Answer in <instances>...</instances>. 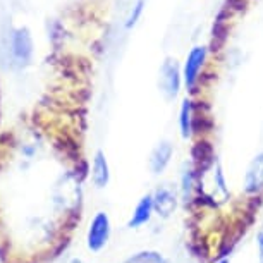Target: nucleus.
<instances>
[{
	"label": "nucleus",
	"mask_w": 263,
	"mask_h": 263,
	"mask_svg": "<svg viewBox=\"0 0 263 263\" xmlns=\"http://www.w3.org/2000/svg\"><path fill=\"white\" fill-rule=\"evenodd\" d=\"M198 181H200V187L210 196L213 201L224 203L229 198V187H227V181L224 176V168H222L220 162L213 160L210 165L203 168V172H198Z\"/></svg>",
	"instance_id": "obj_1"
},
{
	"label": "nucleus",
	"mask_w": 263,
	"mask_h": 263,
	"mask_svg": "<svg viewBox=\"0 0 263 263\" xmlns=\"http://www.w3.org/2000/svg\"><path fill=\"white\" fill-rule=\"evenodd\" d=\"M182 69L176 59H165L158 69V91L167 102H174L182 88Z\"/></svg>",
	"instance_id": "obj_2"
},
{
	"label": "nucleus",
	"mask_w": 263,
	"mask_h": 263,
	"mask_svg": "<svg viewBox=\"0 0 263 263\" xmlns=\"http://www.w3.org/2000/svg\"><path fill=\"white\" fill-rule=\"evenodd\" d=\"M208 59V48L205 45H195L187 52L182 64V83L187 91H195L198 81H200L201 71Z\"/></svg>",
	"instance_id": "obj_3"
},
{
	"label": "nucleus",
	"mask_w": 263,
	"mask_h": 263,
	"mask_svg": "<svg viewBox=\"0 0 263 263\" xmlns=\"http://www.w3.org/2000/svg\"><path fill=\"white\" fill-rule=\"evenodd\" d=\"M108 237H110V218L105 212H98L91 218L90 227L86 234V245L90 251H102L107 246Z\"/></svg>",
	"instance_id": "obj_4"
},
{
	"label": "nucleus",
	"mask_w": 263,
	"mask_h": 263,
	"mask_svg": "<svg viewBox=\"0 0 263 263\" xmlns=\"http://www.w3.org/2000/svg\"><path fill=\"white\" fill-rule=\"evenodd\" d=\"M153 196V210L160 218H168L176 213L179 206V193L176 187L171 184H160L155 191L152 193Z\"/></svg>",
	"instance_id": "obj_5"
},
{
	"label": "nucleus",
	"mask_w": 263,
	"mask_h": 263,
	"mask_svg": "<svg viewBox=\"0 0 263 263\" xmlns=\"http://www.w3.org/2000/svg\"><path fill=\"white\" fill-rule=\"evenodd\" d=\"M11 53L19 66H28L33 57V40L26 28H19L11 36Z\"/></svg>",
	"instance_id": "obj_6"
},
{
	"label": "nucleus",
	"mask_w": 263,
	"mask_h": 263,
	"mask_svg": "<svg viewBox=\"0 0 263 263\" xmlns=\"http://www.w3.org/2000/svg\"><path fill=\"white\" fill-rule=\"evenodd\" d=\"M242 191L246 195H260L263 191V152L256 153L246 167L242 177Z\"/></svg>",
	"instance_id": "obj_7"
},
{
	"label": "nucleus",
	"mask_w": 263,
	"mask_h": 263,
	"mask_svg": "<svg viewBox=\"0 0 263 263\" xmlns=\"http://www.w3.org/2000/svg\"><path fill=\"white\" fill-rule=\"evenodd\" d=\"M174 157V145L171 141L162 140L157 143V146L153 148L150 153V158H148V165H150L152 174L155 176H160V174L165 172V168L171 165V160Z\"/></svg>",
	"instance_id": "obj_8"
},
{
	"label": "nucleus",
	"mask_w": 263,
	"mask_h": 263,
	"mask_svg": "<svg viewBox=\"0 0 263 263\" xmlns=\"http://www.w3.org/2000/svg\"><path fill=\"white\" fill-rule=\"evenodd\" d=\"M153 213H155V210H153V196L152 193H148V195L141 196V200L136 203L133 215L127 222V227L129 229H140V227L146 226L152 220Z\"/></svg>",
	"instance_id": "obj_9"
},
{
	"label": "nucleus",
	"mask_w": 263,
	"mask_h": 263,
	"mask_svg": "<svg viewBox=\"0 0 263 263\" xmlns=\"http://www.w3.org/2000/svg\"><path fill=\"white\" fill-rule=\"evenodd\" d=\"M198 171L193 165V162H184L179 174V196L181 201L190 203L193 200V193L196 190Z\"/></svg>",
	"instance_id": "obj_10"
},
{
	"label": "nucleus",
	"mask_w": 263,
	"mask_h": 263,
	"mask_svg": "<svg viewBox=\"0 0 263 263\" xmlns=\"http://www.w3.org/2000/svg\"><path fill=\"white\" fill-rule=\"evenodd\" d=\"M177 122H179L181 138L182 140H190L193 136V129H195V105H193V100H190V98H184L181 102Z\"/></svg>",
	"instance_id": "obj_11"
},
{
	"label": "nucleus",
	"mask_w": 263,
	"mask_h": 263,
	"mask_svg": "<svg viewBox=\"0 0 263 263\" xmlns=\"http://www.w3.org/2000/svg\"><path fill=\"white\" fill-rule=\"evenodd\" d=\"M91 181L98 190H103L108 181H110V168H108V162L105 158V153L98 150L93 157V165H91Z\"/></svg>",
	"instance_id": "obj_12"
},
{
	"label": "nucleus",
	"mask_w": 263,
	"mask_h": 263,
	"mask_svg": "<svg viewBox=\"0 0 263 263\" xmlns=\"http://www.w3.org/2000/svg\"><path fill=\"white\" fill-rule=\"evenodd\" d=\"M122 263H171L162 253L153 251V250H145L140 253H135L133 256H129L127 260Z\"/></svg>",
	"instance_id": "obj_13"
},
{
	"label": "nucleus",
	"mask_w": 263,
	"mask_h": 263,
	"mask_svg": "<svg viewBox=\"0 0 263 263\" xmlns=\"http://www.w3.org/2000/svg\"><path fill=\"white\" fill-rule=\"evenodd\" d=\"M145 6H146V0H136V2L133 4V9L129 11L127 17H126V23H124V28L133 29L138 23H140L143 12H145Z\"/></svg>",
	"instance_id": "obj_14"
},
{
	"label": "nucleus",
	"mask_w": 263,
	"mask_h": 263,
	"mask_svg": "<svg viewBox=\"0 0 263 263\" xmlns=\"http://www.w3.org/2000/svg\"><path fill=\"white\" fill-rule=\"evenodd\" d=\"M255 242H256V251H258V263H263V224L260 226V229L256 232Z\"/></svg>",
	"instance_id": "obj_15"
},
{
	"label": "nucleus",
	"mask_w": 263,
	"mask_h": 263,
	"mask_svg": "<svg viewBox=\"0 0 263 263\" xmlns=\"http://www.w3.org/2000/svg\"><path fill=\"white\" fill-rule=\"evenodd\" d=\"M71 263H83V261H81V260H78V258H74V260H72Z\"/></svg>",
	"instance_id": "obj_16"
},
{
	"label": "nucleus",
	"mask_w": 263,
	"mask_h": 263,
	"mask_svg": "<svg viewBox=\"0 0 263 263\" xmlns=\"http://www.w3.org/2000/svg\"><path fill=\"white\" fill-rule=\"evenodd\" d=\"M217 263H229V260H227V258H224V260H220V261H217Z\"/></svg>",
	"instance_id": "obj_17"
}]
</instances>
